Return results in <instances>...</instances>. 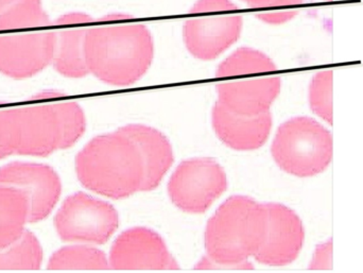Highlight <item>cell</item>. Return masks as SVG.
<instances>
[{
	"label": "cell",
	"mask_w": 363,
	"mask_h": 273,
	"mask_svg": "<svg viewBox=\"0 0 363 273\" xmlns=\"http://www.w3.org/2000/svg\"><path fill=\"white\" fill-rule=\"evenodd\" d=\"M76 172L83 186L112 199L142 191L144 182L140 151L119 130L93 138L77 155Z\"/></svg>",
	"instance_id": "4"
},
{
	"label": "cell",
	"mask_w": 363,
	"mask_h": 273,
	"mask_svg": "<svg viewBox=\"0 0 363 273\" xmlns=\"http://www.w3.org/2000/svg\"><path fill=\"white\" fill-rule=\"evenodd\" d=\"M133 140L144 164L142 191L157 189L174 161V150L165 135L144 125H129L118 129Z\"/></svg>",
	"instance_id": "16"
},
{
	"label": "cell",
	"mask_w": 363,
	"mask_h": 273,
	"mask_svg": "<svg viewBox=\"0 0 363 273\" xmlns=\"http://www.w3.org/2000/svg\"><path fill=\"white\" fill-rule=\"evenodd\" d=\"M50 23L42 0H0V30L38 29Z\"/></svg>",
	"instance_id": "18"
},
{
	"label": "cell",
	"mask_w": 363,
	"mask_h": 273,
	"mask_svg": "<svg viewBox=\"0 0 363 273\" xmlns=\"http://www.w3.org/2000/svg\"><path fill=\"white\" fill-rule=\"evenodd\" d=\"M118 223V213L110 204L84 193L66 198L55 217L57 235L67 243L106 244Z\"/></svg>",
	"instance_id": "8"
},
{
	"label": "cell",
	"mask_w": 363,
	"mask_h": 273,
	"mask_svg": "<svg viewBox=\"0 0 363 273\" xmlns=\"http://www.w3.org/2000/svg\"><path fill=\"white\" fill-rule=\"evenodd\" d=\"M230 0H198L183 28L188 51L196 59L211 61L240 38L242 15Z\"/></svg>",
	"instance_id": "7"
},
{
	"label": "cell",
	"mask_w": 363,
	"mask_h": 273,
	"mask_svg": "<svg viewBox=\"0 0 363 273\" xmlns=\"http://www.w3.org/2000/svg\"><path fill=\"white\" fill-rule=\"evenodd\" d=\"M29 213V199L23 191L0 185V250L21 238Z\"/></svg>",
	"instance_id": "17"
},
{
	"label": "cell",
	"mask_w": 363,
	"mask_h": 273,
	"mask_svg": "<svg viewBox=\"0 0 363 273\" xmlns=\"http://www.w3.org/2000/svg\"><path fill=\"white\" fill-rule=\"evenodd\" d=\"M277 70L272 60L255 49H238L218 67V102L239 115L268 112L281 93V81L271 72Z\"/></svg>",
	"instance_id": "5"
},
{
	"label": "cell",
	"mask_w": 363,
	"mask_h": 273,
	"mask_svg": "<svg viewBox=\"0 0 363 273\" xmlns=\"http://www.w3.org/2000/svg\"><path fill=\"white\" fill-rule=\"evenodd\" d=\"M131 16L112 14L98 19L87 30L84 55L89 72L102 82L129 87L150 67L155 55L152 35Z\"/></svg>",
	"instance_id": "2"
},
{
	"label": "cell",
	"mask_w": 363,
	"mask_h": 273,
	"mask_svg": "<svg viewBox=\"0 0 363 273\" xmlns=\"http://www.w3.org/2000/svg\"><path fill=\"white\" fill-rule=\"evenodd\" d=\"M333 84H334V72L323 70L313 76L309 85L308 100L311 111L320 118L333 126Z\"/></svg>",
	"instance_id": "21"
},
{
	"label": "cell",
	"mask_w": 363,
	"mask_h": 273,
	"mask_svg": "<svg viewBox=\"0 0 363 273\" xmlns=\"http://www.w3.org/2000/svg\"><path fill=\"white\" fill-rule=\"evenodd\" d=\"M95 19L85 13L72 12L55 19L53 67L66 78L79 79L89 74L84 55V40Z\"/></svg>",
	"instance_id": "14"
},
{
	"label": "cell",
	"mask_w": 363,
	"mask_h": 273,
	"mask_svg": "<svg viewBox=\"0 0 363 273\" xmlns=\"http://www.w3.org/2000/svg\"><path fill=\"white\" fill-rule=\"evenodd\" d=\"M85 128L82 108L61 91L48 89L21 106H0V160L48 157L76 144Z\"/></svg>",
	"instance_id": "1"
},
{
	"label": "cell",
	"mask_w": 363,
	"mask_h": 273,
	"mask_svg": "<svg viewBox=\"0 0 363 273\" xmlns=\"http://www.w3.org/2000/svg\"><path fill=\"white\" fill-rule=\"evenodd\" d=\"M110 268L106 255L86 246L64 247L55 251L48 262L50 270H106Z\"/></svg>",
	"instance_id": "20"
},
{
	"label": "cell",
	"mask_w": 363,
	"mask_h": 273,
	"mask_svg": "<svg viewBox=\"0 0 363 273\" xmlns=\"http://www.w3.org/2000/svg\"><path fill=\"white\" fill-rule=\"evenodd\" d=\"M271 152L284 172L311 178L325 172L332 163L333 134L315 119L294 117L277 130Z\"/></svg>",
	"instance_id": "6"
},
{
	"label": "cell",
	"mask_w": 363,
	"mask_h": 273,
	"mask_svg": "<svg viewBox=\"0 0 363 273\" xmlns=\"http://www.w3.org/2000/svg\"><path fill=\"white\" fill-rule=\"evenodd\" d=\"M266 225V204L243 196L226 200L207 223V257L196 269H253L247 259L262 246Z\"/></svg>",
	"instance_id": "3"
},
{
	"label": "cell",
	"mask_w": 363,
	"mask_h": 273,
	"mask_svg": "<svg viewBox=\"0 0 363 273\" xmlns=\"http://www.w3.org/2000/svg\"><path fill=\"white\" fill-rule=\"evenodd\" d=\"M228 186L223 168L211 159L183 162L168 183L172 201L183 212L202 214Z\"/></svg>",
	"instance_id": "9"
},
{
	"label": "cell",
	"mask_w": 363,
	"mask_h": 273,
	"mask_svg": "<svg viewBox=\"0 0 363 273\" xmlns=\"http://www.w3.org/2000/svg\"><path fill=\"white\" fill-rule=\"evenodd\" d=\"M111 268L114 270H178L163 238L146 228L123 232L113 245Z\"/></svg>",
	"instance_id": "13"
},
{
	"label": "cell",
	"mask_w": 363,
	"mask_h": 273,
	"mask_svg": "<svg viewBox=\"0 0 363 273\" xmlns=\"http://www.w3.org/2000/svg\"><path fill=\"white\" fill-rule=\"evenodd\" d=\"M266 210V233L254 259L264 265H289L298 259L304 245L302 221L283 204H267Z\"/></svg>",
	"instance_id": "12"
},
{
	"label": "cell",
	"mask_w": 363,
	"mask_h": 273,
	"mask_svg": "<svg viewBox=\"0 0 363 273\" xmlns=\"http://www.w3.org/2000/svg\"><path fill=\"white\" fill-rule=\"evenodd\" d=\"M254 9H281L296 6L303 4L304 0H242Z\"/></svg>",
	"instance_id": "23"
},
{
	"label": "cell",
	"mask_w": 363,
	"mask_h": 273,
	"mask_svg": "<svg viewBox=\"0 0 363 273\" xmlns=\"http://www.w3.org/2000/svg\"><path fill=\"white\" fill-rule=\"evenodd\" d=\"M55 42V29L0 35V72L16 80L35 76L52 63Z\"/></svg>",
	"instance_id": "10"
},
{
	"label": "cell",
	"mask_w": 363,
	"mask_h": 273,
	"mask_svg": "<svg viewBox=\"0 0 363 273\" xmlns=\"http://www.w3.org/2000/svg\"><path fill=\"white\" fill-rule=\"evenodd\" d=\"M324 1L330 2V1H333V0H324Z\"/></svg>",
	"instance_id": "24"
},
{
	"label": "cell",
	"mask_w": 363,
	"mask_h": 273,
	"mask_svg": "<svg viewBox=\"0 0 363 273\" xmlns=\"http://www.w3.org/2000/svg\"><path fill=\"white\" fill-rule=\"evenodd\" d=\"M211 119L218 138L235 150H255L264 146L272 128L270 111L247 116L228 110L218 101L213 106Z\"/></svg>",
	"instance_id": "15"
},
{
	"label": "cell",
	"mask_w": 363,
	"mask_h": 273,
	"mask_svg": "<svg viewBox=\"0 0 363 273\" xmlns=\"http://www.w3.org/2000/svg\"><path fill=\"white\" fill-rule=\"evenodd\" d=\"M42 261V246L29 230H26L16 242L0 250V270H38Z\"/></svg>",
	"instance_id": "19"
},
{
	"label": "cell",
	"mask_w": 363,
	"mask_h": 273,
	"mask_svg": "<svg viewBox=\"0 0 363 273\" xmlns=\"http://www.w3.org/2000/svg\"><path fill=\"white\" fill-rule=\"evenodd\" d=\"M298 15L296 10L285 11H268V12H260L256 14L257 18L269 25H281L291 21Z\"/></svg>",
	"instance_id": "22"
},
{
	"label": "cell",
	"mask_w": 363,
	"mask_h": 273,
	"mask_svg": "<svg viewBox=\"0 0 363 273\" xmlns=\"http://www.w3.org/2000/svg\"><path fill=\"white\" fill-rule=\"evenodd\" d=\"M0 185L26 194L30 204L29 223L49 216L61 196L59 174L50 166L30 162H12L0 168Z\"/></svg>",
	"instance_id": "11"
}]
</instances>
